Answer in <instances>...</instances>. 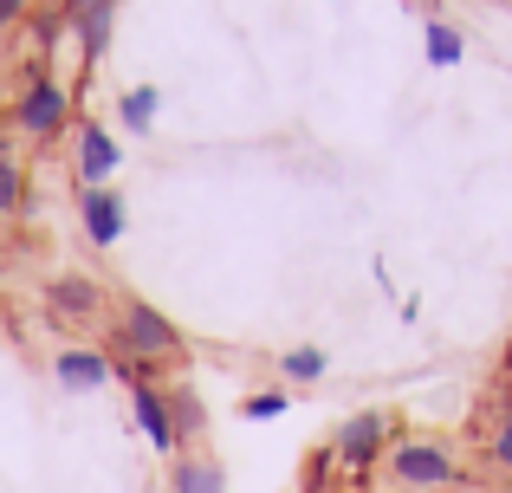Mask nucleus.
Wrapping results in <instances>:
<instances>
[{
	"label": "nucleus",
	"instance_id": "nucleus-1",
	"mask_svg": "<svg viewBox=\"0 0 512 493\" xmlns=\"http://www.w3.org/2000/svg\"><path fill=\"white\" fill-rule=\"evenodd\" d=\"M376 493H448L461 487V448L441 435H396L370 474Z\"/></svg>",
	"mask_w": 512,
	"mask_h": 493
},
{
	"label": "nucleus",
	"instance_id": "nucleus-2",
	"mask_svg": "<svg viewBox=\"0 0 512 493\" xmlns=\"http://www.w3.org/2000/svg\"><path fill=\"white\" fill-rule=\"evenodd\" d=\"M111 338H117V357H130V364H169V357H182V331H175V318H163L156 305H143V299L117 305Z\"/></svg>",
	"mask_w": 512,
	"mask_h": 493
},
{
	"label": "nucleus",
	"instance_id": "nucleus-3",
	"mask_svg": "<svg viewBox=\"0 0 512 493\" xmlns=\"http://www.w3.org/2000/svg\"><path fill=\"white\" fill-rule=\"evenodd\" d=\"M389 442H396V416L389 409H357V416H344L338 429H331V461H338L344 474H357V481H370L376 461L389 455Z\"/></svg>",
	"mask_w": 512,
	"mask_h": 493
},
{
	"label": "nucleus",
	"instance_id": "nucleus-4",
	"mask_svg": "<svg viewBox=\"0 0 512 493\" xmlns=\"http://www.w3.org/2000/svg\"><path fill=\"white\" fill-rule=\"evenodd\" d=\"M46 312L59 318V325H111V318H104V286L85 279V273L46 279Z\"/></svg>",
	"mask_w": 512,
	"mask_h": 493
},
{
	"label": "nucleus",
	"instance_id": "nucleus-5",
	"mask_svg": "<svg viewBox=\"0 0 512 493\" xmlns=\"http://www.w3.org/2000/svg\"><path fill=\"white\" fill-rule=\"evenodd\" d=\"M65 111H72L65 85H52V78H33V85L20 91V104H13V124H20L26 137H59V130H65Z\"/></svg>",
	"mask_w": 512,
	"mask_h": 493
},
{
	"label": "nucleus",
	"instance_id": "nucleus-6",
	"mask_svg": "<svg viewBox=\"0 0 512 493\" xmlns=\"http://www.w3.org/2000/svg\"><path fill=\"white\" fill-rule=\"evenodd\" d=\"M130 409H137V429H143V442H150L156 455H182L175 422H169V390H156V383H130Z\"/></svg>",
	"mask_w": 512,
	"mask_h": 493
},
{
	"label": "nucleus",
	"instance_id": "nucleus-7",
	"mask_svg": "<svg viewBox=\"0 0 512 493\" xmlns=\"http://www.w3.org/2000/svg\"><path fill=\"white\" fill-rule=\"evenodd\" d=\"M111 20H117V0H65V26H72L78 46H85V65L104 59V46H111Z\"/></svg>",
	"mask_w": 512,
	"mask_h": 493
},
{
	"label": "nucleus",
	"instance_id": "nucleus-8",
	"mask_svg": "<svg viewBox=\"0 0 512 493\" xmlns=\"http://www.w3.org/2000/svg\"><path fill=\"white\" fill-rule=\"evenodd\" d=\"M117 163H124V156H117V137L104 124H78V182H85V189H104V182L117 176Z\"/></svg>",
	"mask_w": 512,
	"mask_h": 493
},
{
	"label": "nucleus",
	"instance_id": "nucleus-9",
	"mask_svg": "<svg viewBox=\"0 0 512 493\" xmlns=\"http://www.w3.org/2000/svg\"><path fill=\"white\" fill-rule=\"evenodd\" d=\"M78 215H85V241L91 247H117L124 241V195L117 189H85L78 195Z\"/></svg>",
	"mask_w": 512,
	"mask_h": 493
},
{
	"label": "nucleus",
	"instance_id": "nucleus-10",
	"mask_svg": "<svg viewBox=\"0 0 512 493\" xmlns=\"http://www.w3.org/2000/svg\"><path fill=\"white\" fill-rule=\"evenodd\" d=\"M52 377H59V390H104L117 370H111V357H104V351H91V344H72V351L52 357Z\"/></svg>",
	"mask_w": 512,
	"mask_h": 493
},
{
	"label": "nucleus",
	"instance_id": "nucleus-11",
	"mask_svg": "<svg viewBox=\"0 0 512 493\" xmlns=\"http://www.w3.org/2000/svg\"><path fill=\"white\" fill-rule=\"evenodd\" d=\"M169 487L175 493H227V474H221V461H208V455H175Z\"/></svg>",
	"mask_w": 512,
	"mask_h": 493
},
{
	"label": "nucleus",
	"instance_id": "nucleus-12",
	"mask_svg": "<svg viewBox=\"0 0 512 493\" xmlns=\"http://www.w3.org/2000/svg\"><path fill=\"white\" fill-rule=\"evenodd\" d=\"M422 52H428V65H461L467 59V33L454 20H428L422 26Z\"/></svg>",
	"mask_w": 512,
	"mask_h": 493
},
{
	"label": "nucleus",
	"instance_id": "nucleus-13",
	"mask_svg": "<svg viewBox=\"0 0 512 493\" xmlns=\"http://www.w3.org/2000/svg\"><path fill=\"white\" fill-rule=\"evenodd\" d=\"M169 422H175V442H182V455L195 448V435L208 429V409H201L195 390H169Z\"/></svg>",
	"mask_w": 512,
	"mask_h": 493
},
{
	"label": "nucleus",
	"instance_id": "nucleus-14",
	"mask_svg": "<svg viewBox=\"0 0 512 493\" xmlns=\"http://www.w3.org/2000/svg\"><path fill=\"white\" fill-rule=\"evenodd\" d=\"M20 202H26V163L13 150H0V228L20 215Z\"/></svg>",
	"mask_w": 512,
	"mask_h": 493
},
{
	"label": "nucleus",
	"instance_id": "nucleus-15",
	"mask_svg": "<svg viewBox=\"0 0 512 493\" xmlns=\"http://www.w3.org/2000/svg\"><path fill=\"white\" fill-rule=\"evenodd\" d=\"M325 370H331V357L318 351V344H299V351L279 357V377H286V383H318Z\"/></svg>",
	"mask_w": 512,
	"mask_h": 493
},
{
	"label": "nucleus",
	"instance_id": "nucleus-16",
	"mask_svg": "<svg viewBox=\"0 0 512 493\" xmlns=\"http://www.w3.org/2000/svg\"><path fill=\"white\" fill-rule=\"evenodd\" d=\"M156 104H163V91H156V85L124 91V98H117V117H124V130H150V124H156Z\"/></svg>",
	"mask_w": 512,
	"mask_h": 493
},
{
	"label": "nucleus",
	"instance_id": "nucleus-17",
	"mask_svg": "<svg viewBox=\"0 0 512 493\" xmlns=\"http://www.w3.org/2000/svg\"><path fill=\"white\" fill-rule=\"evenodd\" d=\"M487 455H493L500 474H512V409H500V416L487 422Z\"/></svg>",
	"mask_w": 512,
	"mask_h": 493
},
{
	"label": "nucleus",
	"instance_id": "nucleus-18",
	"mask_svg": "<svg viewBox=\"0 0 512 493\" xmlns=\"http://www.w3.org/2000/svg\"><path fill=\"white\" fill-rule=\"evenodd\" d=\"M286 409H292L286 390H253L247 403H240V416H247V422H273V416H286Z\"/></svg>",
	"mask_w": 512,
	"mask_h": 493
},
{
	"label": "nucleus",
	"instance_id": "nucleus-19",
	"mask_svg": "<svg viewBox=\"0 0 512 493\" xmlns=\"http://www.w3.org/2000/svg\"><path fill=\"white\" fill-rule=\"evenodd\" d=\"M20 13H26V0H0V26H13Z\"/></svg>",
	"mask_w": 512,
	"mask_h": 493
},
{
	"label": "nucleus",
	"instance_id": "nucleus-20",
	"mask_svg": "<svg viewBox=\"0 0 512 493\" xmlns=\"http://www.w3.org/2000/svg\"><path fill=\"white\" fill-rule=\"evenodd\" d=\"M506 396H512V351H506Z\"/></svg>",
	"mask_w": 512,
	"mask_h": 493
},
{
	"label": "nucleus",
	"instance_id": "nucleus-21",
	"mask_svg": "<svg viewBox=\"0 0 512 493\" xmlns=\"http://www.w3.org/2000/svg\"><path fill=\"white\" fill-rule=\"evenodd\" d=\"M0 98H7V78H0Z\"/></svg>",
	"mask_w": 512,
	"mask_h": 493
}]
</instances>
